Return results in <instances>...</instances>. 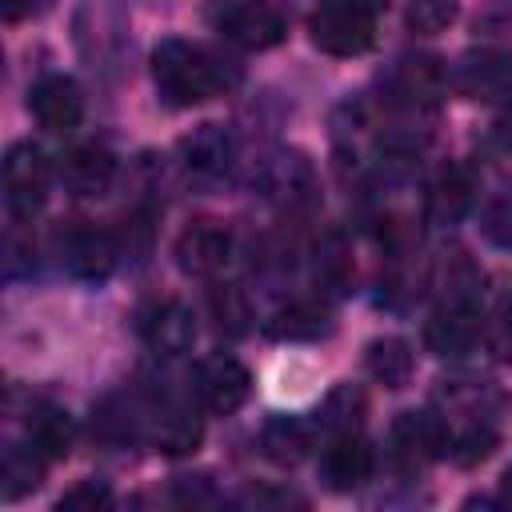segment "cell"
Listing matches in <instances>:
<instances>
[{
  "mask_svg": "<svg viewBox=\"0 0 512 512\" xmlns=\"http://www.w3.org/2000/svg\"><path fill=\"white\" fill-rule=\"evenodd\" d=\"M372 468H376V456L356 432H336L320 452V476H324V484L332 492L360 488L372 476Z\"/></svg>",
  "mask_w": 512,
  "mask_h": 512,
  "instance_id": "14",
  "label": "cell"
},
{
  "mask_svg": "<svg viewBox=\"0 0 512 512\" xmlns=\"http://www.w3.org/2000/svg\"><path fill=\"white\" fill-rule=\"evenodd\" d=\"M332 328V316L328 308L312 304V300H292L284 308H276L268 320H264V332L272 340H288V344H300V340H316Z\"/></svg>",
  "mask_w": 512,
  "mask_h": 512,
  "instance_id": "19",
  "label": "cell"
},
{
  "mask_svg": "<svg viewBox=\"0 0 512 512\" xmlns=\"http://www.w3.org/2000/svg\"><path fill=\"white\" fill-rule=\"evenodd\" d=\"M492 448H496V432H492L488 424H472V428H464V432L452 440L448 452H452L460 464H480V460L492 456Z\"/></svg>",
  "mask_w": 512,
  "mask_h": 512,
  "instance_id": "29",
  "label": "cell"
},
{
  "mask_svg": "<svg viewBox=\"0 0 512 512\" xmlns=\"http://www.w3.org/2000/svg\"><path fill=\"white\" fill-rule=\"evenodd\" d=\"M44 484V456L28 444V448H8L4 464H0V488L4 500H20L28 492H36Z\"/></svg>",
  "mask_w": 512,
  "mask_h": 512,
  "instance_id": "24",
  "label": "cell"
},
{
  "mask_svg": "<svg viewBox=\"0 0 512 512\" xmlns=\"http://www.w3.org/2000/svg\"><path fill=\"white\" fill-rule=\"evenodd\" d=\"M56 508L60 512H104V508H112V488L100 480H80L56 500Z\"/></svg>",
  "mask_w": 512,
  "mask_h": 512,
  "instance_id": "28",
  "label": "cell"
},
{
  "mask_svg": "<svg viewBox=\"0 0 512 512\" xmlns=\"http://www.w3.org/2000/svg\"><path fill=\"white\" fill-rule=\"evenodd\" d=\"M448 84H452V72L436 56H404V60H396V68L388 76L392 100L404 104V108H412V112L440 104V96L448 92Z\"/></svg>",
  "mask_w": 512,
  "mask_h": 512,
  "instance_id": "11",
  "label": "cell"
},
{
  "mask_svg": "<svg viewBox=\"0 0 512 512\" xmlns=\"http://www.w3.org/2000/svg\"><path fill=\"white\" fill-rule=\"evenodd\" d=\"M152 80H156V88L168 104L192 108V104H204V100L228 92L240 76L212 48L172 36V40H160L152 48Z\"/></svg>",
  "mask_w": 512,
  "mask_h": 512,
  "instance_id": "1",
  "label": "cell"
},
{
  "mask_svg": "<svg viewBox=\"0 0 512 512\" xmlns=\"http://www.w3.org/2000/svg\"><path fill=\"white\" fill-rule=\"evenodd\" d=\"M480 232L496 244V248H512V188L496 192L484 212H480Z\"/></svg>",
  "mask_w": 512,
  "mask_h": 512,
  "instance_id": "27",
  "label": "cell"
},
{
  "mask_svg": "<svg viewBox=\"0 0 512 512\" xmlns=\"http://www.w3.org/2000/svg\"><path fill=\"white\" fill-rule=\"evenodd\" d=\"M476 204V184L464 168H444L424 196V212L432 224H456L468 216V208Z\"/></svg>",
  "mask_w": 512,
  "mask_h": 512,
  "instance_id": "17",
  "label": "cell"
},
{
  "mask_svg": "<svg viewBox=\"0 0 512 512\" xmlns=\"http://www.w3.org/2000/svg\"><path fill=\"white\" fill-rule=\"evenodd\" d=\"M488 344H492V352H496L500 360H512V304H504V308L496 312V320H492V328H488Z\"/></svg>",
  "mask_w": 512,
  "mask_h": 512,
  "instance_id": "30",
  "label": "cell"
},
{
  "mask_svg": "<svg viewBox=\"0 0 512 512\" xmlns=\"http://www.w3.org/2000/svg\"><path fill=\"white\" fill-rule=\"evenodd\" d=\"M312 448V432L296 420V416H272L264 428H260V452L280 464V468H292L308 456Z\"/></svg>",
  "mask_w": 512,
  "mask_h": 512,
  "instance_id": "21",
  "label": "cell"
},
{
  "mask_svg": "<svg viewBox=\"0 0 512 512\" xmlns=\"http://www.w3.org/2000/svg\"><path fill=\"white\" fill-rule=\"evenodd\" d=\"M28 112L44 132H72L84 120V92L72 76L48 72L28 92Z\"/></svg>",
  "mask_w": 512,
  "mask_h": 512,
  "instance_id": "12",
  "label": "cell"
},
{
  "mask_svg": "<svg viewBox=\"0 0 512 512\" xmlns=\"http://www.w3.org/2000/svg\"><path fill=\"white\" fill-rule=\"evenodd\" d=\"M60 256L72 276L104 280L120 260V236L108 228H96L92 220H68L60 228Z\"/></svg>",
  "mask_w": 512,
  "mask_h": 512,
  "instance_id": "6",
  "label": "cell"
},
{
  "mask_svg": "<svg viewBox=\"0 0 512 512\" xmlns=\"http://www.w3.org/2000/svg\"><path fill=\"white\" fill-rule=\"evenodd\" d=\"M116 180V156L100 144H76L60 156V184L72 196H104Z\"/></svg>",
  "mask_w": 512,
  "mask_h": 512,
  "instance_id": "15",
  "label": "cell"
},
{
  "mask_svg": "<svg viewBox=\"0 0 512 512\" xmlns=\"http://www.w3.org/2000/svg\"><path fill=\"white\" fill-rule=\"evenodd\" d=\"M136 332L140 340L160 352V356H184L196 344V316L184 300L164 296V300H148L136 312Z\"/></svg>",
  "mask_w": 512,
  "mask_h": 512,
  "instance_id": "8",
  "label": "cell"
},
{
  "mask_svg": "<svg viewBox=\"0 0 512 512\" xmlns=\"http://www.w3.org/2000/svg\"><path fill=\"white\" fill-rule=\"evenodd\" d=\"M176 264L184 276H216L228 268L232 260V232L220 224V220H196L188 224L180 236H176V248H172Z\"/></svg>",
  "mask_w": 512,
  "mask_h": 512,
  "instance_id": "10",
  "label": "cell"
},
{
  "mask_svg": "<svg viewBox=\"0 0 512 512\" xmlns=\"http://www.w3.org/2000/svg\"><path fill=\"white\" fill-rule=\"evenodd\" d=\"M148 440L164 452V456H188L200 448L204 440V428H200V416L184 404H164L152 412V432Z\"/></svg>",
  "mask_w": 512,
  "mask_h": 512,
  "instance_id": "18",
  "label": "cell"
},
{
  "mask_svg": "<svg viewBox=\"0 0 512 512\" xmlns=\"http://www.w3.org/2000/svg\"><path fill=\"white\" fill-rule=\"evenodd\" d=\"M176 148L192 176H220V172H228V164L236 156V136L224 124H200Z\"/></svg>",
  "mask_w": 512,
  "mask_h": 512,
  "instance_id": "16",
  "label": "cell"
},
{
  "mask_svg": "<svg viewBox=\"0 0 512 512\" xmlns=\"http://www.w3.org/2000/svg\"><path fill=\"white\" fill-rule=\"evenodd\" d=\"M36 8H44V0H4V16L8 20H20L24 12H36Z\"/></svg>",
  "mask_w": 512,
  "mask_h": 512,
  "instance_id": "32",
  "label": "cell"
},
{
  "mask_svg": "<svg viewBox=\"0 0 512 512\" xmlns=\"http://www.w3.org/2000/svg\"><path fill=\"white\" fill-rule=\"evenodd\" d=\"M480 336H484V320H480L476 304H440L432 312V320L424 324V348L444 360L472 352L480 344Z\"/></svg>",
  "mask_w": 512,
  "mask_h": 512,
  "instance_id": "13",
  "label": "cell"
},
{
  "mask_svg": "<svg viewBox=\"0 0 512 512\" xmlns=\"http://www.w3.org/2000/svg\"><path fill=\"white\" fill-rule=\"evenodd\" d=\"M48 196V160L36 144H12L4 156V204L16 220H32Z\"/></svg>",
  "mask_w": 512,
  "mask_h": 512,
  "instance_id": "7",
  "label": "cell"
},
{
  "mask_svg": "<svg viewBox=\"0 0 512 512\" xmlns=\"http://www.w3.org/2000/svg\"><path fill=\"white\" fill-rule=\"evenodd\" d=\"M72 440H76V424L64 408L56 404H40L32 416H28V444L44 456V460H64L72 452Z\"/></svg>",
  "mask_w": 512,
  "mask_h": 512,
  "instance_id": "20",
  "label": "cell"
},
{
  "mask_svg": "<svg viewBox=\"0 0 512 512\" xmlns=\"http://www.w3.org/2000/svg\"><path fill=\"white\" fill-rule=\"evenodd\" d=\"M208 312H212L216 332L228 336V340H240L252 328V300H248V292L240 284H212Z\"/></svg>",
  "mask_w": 512,
  "mask_h": 512,
  "instance_id": "23",
  "label": "cell"
},
{
  "mask_svg": "<svg viewBox=\"0 0 512 512\" xmlns=\"http://www.w3.org/2000/svg\"><path fill=\"white\" fill-rule=\"evenodd\" d=\"M388 440H392V452L404 468H424L440 456H448L452 448V428L444 416H436L432 408H408L392 420L388 428Z\"/></svg>",
  "mask_w": 512,
  "mask_h": 512,
  "instance_id": "4",
  "label": "cell"
},
{
  "mask_svg": "<svg viewBox=\"0 0 512 512\" xmlns=\"http://www.w3.org/2000/svg\"><path fill=\"white\" fill-rule=\"evenodd\" d=\"M460 4L456 0H412L408 4V28L420 36H436L456 20Z\"/></svg>",
  "mask_w": 512,
  "mask_h": 512,
  "instance_id": "26",
  "label": "cell"
},
{
  "mask_svg": "<svg viewBox=\"0 0 512 512\" xmlns=\"http://www.w3.org/2000/svg\"><path fill=\"white\" fill-rule=\"evenodd\" d=\"M452 88L476 104H496L512 100V52L504 48H480L456 60L452 68Z\"/></svg>",
  "mask_w": 512,
  "mask_h": 512,
  "instance_id": "9",
  "label": "cell"
},
{
  "mask_svg": "<svg viewBox=\"0 0 512 512\" xmlns=\"http://www.w3.org/2000/svg\"><path fill=\"white\" fill-rule=\"evenodd\" d=\"M308 36L328 56H364L376 44V12L352 0H328L308 16Z\"/></svg>",
  "mask_w": 512,
  "mask_h": 512,
  "instance_id": "2",
  "label": "cell"
},
{
  "mask_svg": "<svg viewBox=\"0 0 512 512\" xmlns=\"http://www.w3.org/2000/svg\"><path fill=\"white\" fill-rule=\"evenodd\" d=\"M500 500H504V504L512 508V468H508V472L500 476Z\"/></svg>",
  "mask_w": 512,
  "mask_h": 512,
  "instance_id": "33",
  "label": "cell"
},
{
  "mask_svg": "<svg viewBox=\"0 0 512 512\" xmlns=\"http://www.w3.org/2000/svg\"><path fill=\"white\" fill-rule=\"evenodd\" d=\"M352 4H360V8H372V12H376V8L384 4V0H352Z\"/></svg>",
  "mask_w": 512,
  "mask_h": 512,
  "instance_id": "34",
  "label": "cell"
},
{
  "mask_svg": "<svg viewBox=\"0 0 512 512\" xmlns=\"http://www.w3.org/2000/svg\"><path fill=\"white\" fill-rule=\"evenodd\" d=\"M316 276L328 288H336V292H344L352 284V252H348V240L340 232H328L320 240V248H316Z\"/></svg>",
  "mask_w": 512,
  "mask_h": 512,
  "instance_id": "25",
  "label": "cell"
},
{
  "mask_svg": "<svg viewBox=\"0 0 512 512\" xmlns=\"http://www.w3.org/2000/svg\"><path fill=\"white\" fill-rule=\"evenodd\" d=\"M492 140L512 152V100L500 108V116H496V124H492Z\"/></svg>",
  "mask_w": 512,
  "mask_h": 512,
  "instance_id": "31",
  "label": "cell"
},
{
  "mask_svg": "<svg viewBox=\"0 0 512 512\" xmlns=\"http://www.w3.org/2000/svg\"><path fill=\"white\" fill-rule=\"evenodd\" d=\"M364 364H368L372 380H380L384 388H404L412 380V372H416V356L400 336L372 340L368 352H364Z\"/></svg>",
  "mask_w": 512,
  "mask_h": 512,
  "instance_id": "22",
  "label": "cell"
},
{
  "mask_svg": "<svg viewBox=\"0 0 512 512\" xmlns=\"http://www.w3.org/2000/svg\"><path fill=\"white\" fill-rule=\"evenodd\" d=\"M208 24L236 48H248V52H264V48H276L288 32L284 16L276 4L268 0H216L208 8Z\"/></svg>",
  "mask_w": 512,
  "mask_h": 512,
  "instance_id": "3",
  "label": "cell"
},
{
  "mask_svg": "<svg viewBox=\"0 0 512 512\" xmlns=\"http://www.w3.org/2000/svg\"><path fill=\"white\" fill-rule=\"evenodd\" d=\"M252 392V372L236 356H208L192 368V396L212 416H232Z\"/></svg>",
  "mask_w": 512,
  "mask_h": 512,
  "instance_id": "5",
  "label": "cell"
}]
</instances>
